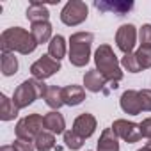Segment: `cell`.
<instances>
[{
  "instance_id": "cell-1",
  "label": "cell",
  "mask_w": 151,
  "mask_h": 151,
  "mask_svg": "<svg viewBox=\"0 0 151 151\" xmlns=\"http://www.w3.org/2000/svg\"><path fill=\"white\" fill-rule=\"evenodd\" d=\"M94 62H96V69L101 73V77L110 82V87H117V82L123 78V71L119 68V60L114 53V50L109 45H100V48L94 53Z\"/></svg>"
},
{
  "instance_id": "cell-2",
  "label": "cell",
  "mask_w": 151,
  "mask_h": 151,
  "mask_svg": "<svg viewBox=\"0 0 151 151\" xmlns=\"http://www.w3.org/2000/svg\"><path fill=\"white\" fill-rule=\"evenodd\" d=\"M0 46H2V52H20L23 55H29L36 50L37 41L25 29L13 27V29H7L2 34V37H0Z\"/></svg>"
},
{
  "instance_id": "cell-3",
  "label": "cell",
  "mask_w": 151,
  "mask_h": 151,
  "mask_svg": "<svg viewBox=\"0 0 151 151\" xmlns=\"http://www.w3.org/2000/svg\"><path fill=\"white\" fill-rule=\"evenodd\" d=\"M93 39L94 36L91 32H77L69 37V60L73 66L82 68L89 62Z\"/></svg>"
},
{
  "instance_id": "cell-4",
  "label": "cell",
  "mask_w": 151,
  "mask_h": 151,
  "mask_svg": "<svg viewBox=\"0 0 151 151\" xmlns=\"http://www.w3.org/2000/svg\"><path fill=\"white\" fill-rule=\"evenodd\" d=\"M46 86L43 80H25L22 86H18V89L14 91V96H13V101L18 109H25L29 107L34 100H37L39 96H45L46 94Z\"/></svg>"
},
{
  "instance_id": "cell-5",
  "label": "cell",
  "mask_w": 151,
  "mask_h": 151,
  "mask_svg": "<svg viewBox=\"0 0 151 151\" xmlns=\"http://www.w3.org/2000/svg\"><path fill=\"white\" fill-rule=\"evenodd\" d=\"M45 128V117L39 116V114H30L23 119L18 121L16 124V137L22 139V140H32L36 139Z\"/></svg>"
},
{
  "instance_id": "cell-6",
  "label": "cell",
  "mask_w": 151,
  "mask_h": 151,
  "mask_svg": "<svg viewBox=\"0 0 151 151\" xmlns=\"http://www.w3.org/2000/svg\"><path fill=\"white\" fill-rule=\"evenodd\" d=\"M60 20L64 25H80L82 22L87 20V6L84 2H78V0H71L68 2L60 13Z\"/></svg>"
},
{
  "instance_id": "cell-7",
  "label": "cell",
  "mask_w": 151,
  "mask_h": 151,
  "mask_svg": "<svg viewBox=\"0 0 151 151\" xmlns=\"http://www.w3.org/2000/svg\"><path fill=\"white\" fill-rule=\"evenodd\" d=\"M59 69H60V60H55L50 55H43L30 66V73L36 80H45L52 77L53 73H57Z\"/></svg>"
},
{
  "instance_id": "cell-8",
  "label": "cell",
  "mask_w": 151,
  "mask_h": 151,
  "mask_svg": "<svg viewBox=\"0 0 151 151\" xmlns=\"http://www.w3.org/2000/svg\"><path fill=\"white\" fill-rule=\"evenodd\" d=\"M112 130L117 137H121L123 140H126L128 144H133V142H139L142 139V133H140V126L132 123V121H126V119H117L114 121L112 124Z\"/></svg>"
},
{
  "instance_id": "cell-9",
  "label": "cell",
  "mask_w": 151,
  "mask_h": 151,
  "mask_svg": "<svg viewBox=\"0 0 151 151\" xmlns=\"http://www.w3.org/2000/svg\"><path fill=\"white\" fill-rule=\"evenodd\" d=\"M116 43H117V48L124 55L132 53V50H133V46L137 43V30H135V27L132 23L121 25L117 34H116Z\"/></svg>"
},
{
  "instance_id": "cell-10",
  "label": "cell",
  "mask_w": 151,
  "mask_h": 151,
  "mask_svg": "<svg viewBox=\"0 0 151 151\" xmlns=\"http://www.w3.org/2000/svg\"><path fill=\"white\" fill-rule=\"evenodd\" d=\"M94 130H96V119L91 114H82V116H78L77 119H75V123H73V132L77 133V135H80L82 139L91 137L94 133Z\"/></svg>"
},
{
  "instance_id": "cell-11",
  "label": "cell",
  "mask_w": 151,
  "mask_h": 151,
  "mask_svg": "<svg viewBox=\"0 0 151 151\" xmlns=\"http://www.w3.org/2000/svg\"><path fill=\"white\" fill-rule=\"evenodd\" d=\"M121 109L130 114V116H137L142 112V105H140V96H139V91H126L123 93L121 96Z\"/></svg>"
},
{
  "instance_id": "cell-12",
  "label": "cell",
  "mask_w": 151,
  "mask_h": 151,
  "mask_svg": "<svg viewBox=\"0 0 151 151\" xmlns=\"http://www.w3.org/2000/svg\"><path fill=\"white\" fill-rule=\"evenodd\" d=\"M105 84H107V80L101 77V73H100L98 69L87 71L86 77H84V86H86V89L91 91V93H100V91L109 93V91L105 89Z\"/></svg>"
},
{
  "instance_id": "cell-13",
  "label": "cell",
  "mask_w": 151,
  "mask_h": 151,
  "mask_svg": "<svg viewBox=\"0 0 151 151\" xmlns=\"http://www.w3.org/2000/svg\"><path fill=\"white\" fill-rule=\"evenodd\" d=\"M62 100H64V105H69V107L80 105L86 100V91L80 86H66L62 87Z\"/></svg>"
},
{
  "instance_id": "cell-14",
  "label": "cell",
  "mask_w": 151,
  "mask_h": 151,
  "mask_svg": "<svg viewBox=\"0 0 151 151\" xmlns=\"http://www.w3.org/2000/svg\"><path fill=\"white\" fill-rule=\"evenodd\" d=\"M94 6L103 11V13H116L119 16H124L132 7H133V2H103V0H96Z\"/></svg>"
},
{
  "instance_id": "cell-15",
  "label": "cell",
  "mask_w": 151,
  "mask_h": 151,
  "mask_svg": "<svg viewBox=\"0 0 151 151\" xmlns=\"http://www.w3.org/2000/svg\"><path fill=\"white\" fill-rule=\"evenodd\" d=\"M45 128H48V132H52L53 135L57 133H64V128H66V121L62 117V114H59L57 110L53 112H48L45 116Z\"/></svg>"
},
{
  "instance_id": "cell-16",
  "label": "cell",
  "mask_w": 151,
  "mask_h": 151,
  "mask_svg": "<svg viewBox=\"0 0 151 151\" xmlns=\"http://www.w3.org/2000/svg\"><path fill=\"white\" fill-rule=\"evenodd\" d=\"M98 151H119V142L117 135L114 133L112 128H105L100 140H98Z\"/></svg>"
},
{
  "instance_id": "cell-17",
  "label": "cell",
  "mask_w": 151,
  "mask_h": 151,
  "mask_svg": "<svg viewBox=\"0 0 151 151\" xmlns=\"http://www.w3.org/2000/svg\"><path fill=\"white\" fill-rule=\"evenodd\" d=\"M48 9L46 6H43L41 2H32L27 9V18L30 23H39V22H48Z\"/></svg>"
},
{
  "instance_id": "cell-18",
  "label": "cell",
  "mask_w": 151,
  "mask_h": 151,
  "mask_svg": "<svg viewBox=\"0 0 151 151\" xmlns=\"http://www.w3.org/2000/svg\"><path fill=\"white\" fill-rule=\"evenodd\" d=\"M30 34L34 36V39L39 43H46L52 41V25L48 22H39V23H32Z\"/></svg>"
},
{
  "instance_id": "cell-19",
  "label": "cell",
  "mask_w": 151,
  "mask_h": 151,
  "mask_svg": "<svg viewBox=\"0 0 151 151\" xmlns=\"http://www.w3.org/2000/svg\"><path fill=\"white\" fill-rule=\"evenodd\" d=\"M43 98H45L46 105H48L50 109H53V110H57V109H60V107L64 105V100H62V87H57V86L48 87V89H46V94H45Z\"/></svg>"
},
{
  "instance_id": "cell-20",
  "label": "cell",
  "mask_w": 151,
  "mask_h": 151,
  "mask_svg": "<svg viewBox=\"0 0 151 151\" xmlns=\"http://www.w3.org/2000/svg\"><path fill=\"white\" fill-rule=\"evenodd\" d=\"M48 55L53 57L55 60H60L64 55H66V41L62 36H53L52 41L48 43Z\"/></svg>"
},
{
  "instance_id": "cell-21",
  "label": "cell",
  "mask_w": 151,
  "mask_h": 151,
  "mask_svg": "<svg viewBox=\"0 0 151 151\" xmlns=\"http://www.w3.org/2000/svg\"><path fill=\"white\" fill-rule=\"evenodd\" d=\"M18 107L14 105L13 100H9L6 94H2V101H0V117H2V121H11L16 117L18 114Z\"/></svg>"
},
{
  "instance_id": "cell-22",
  "label": "cell",
  "mask_w": 151,
  "mask_h": 151,
  "mask_svg": "<svg viewBox=\"0 0 151 151\" xmlns=\"http://www.w3.org/2000/svg\"><path fill=\"white\" fill-rule=\"evenodd\" d=\"M34 144H36L37 151H50L55 147V135L52 132H41L34 139Z\"/></svg>"
},
{
  "instance_id": "cell-23",
  "label": "cell",
  "mask_w": 151,
  "mask_h": 151,
  "mask_svg": "<svg viewBox=\"0 0 151 151\" xmlns=\"http://www.w3.org/2000/svg\"><path fill=\"white\" fill-rule=\"evenodd\" d=\"M16 71H18V60H16L14 53L2 52V73H4V77H11Z\"/></svg>"
},
{
  "instance_id": "cell-24",
  "label": "cell",
  "mask_w": 151,
  "mask_h": 151,
  "mask_svg": "<svg viewBox=\"0 0 151 151\" xmlns=\"http://www.w3.org/2000/svg\"><path fill=\"white\" fill-rule=\"evenodd\" d=\"M135 57H137V62H139L140 69L151 68V46H140L135 52Z\"/></svg>"
},
{
  "instance_id": "cell-25",
  "label": "cell",
  "mask_w": 151,
  "mask_h": 151,
  "mask_svg": "<svg viewBox=\"0 0 151 151\" xmlns=\"http://www.w3.org/2000/svg\"><path fill=\"white\" fill-rule=\"evenodd\" d=\"M64 142H66V146L69 147V149H80L82 147V144H84V139L80 137V135H77L73 130H68V132H64Z\"/></svg>"
},
{
  "instance_id": "cell-26",
  "label": "cell",
  "mask_w": 151,
  "mask_h": 151,
  "mask_svg": "<svg viewBox=\"0 0 151 151\" xmlns=\"http://www.w3.org/2000/svg\"><path fill=\"white\" fill-rule=\"evenodd\" d=\"M121 64H123V68H126L130 73H139V71H140V66H139V62H137L135 53H128V55H124L123 60H121Z\"/></svg>"
},
{
  "instance_id": "cell-27",
  "label": "cell",
  "mask_w": 151,
  "mask_h": 151,
  "mask_svg": "<svg viewBox=\"0 0 151 151\" xmlns=\"http://www.w3.org/2000/svg\"><path fill=\"white\" fill-rule=\"evenodd\" d=\"M139 37H140V46H151V25H142Z\"/></svg>"
},
{
  "instance_id": "cell-28",
  "label": "cell",
  "mask_w": 151,
  "mask_h": 151,
  "mask_svg": "<svg viewBox=\"0 0 151 151\" xmlns=\"http://www.w3.org/2000/svg\"><path fill=\"white\" fill-rule=\"evenodd\" d=\"M139 96H140L142 110L151 112V91H149V89H142V91H139Z\"/></svg>"
},
{
  "instance_id": "cell-29",
  "label": "cell",
  "mask_w": 151,
  "mask_h": 151,
  "mask_svg": "<svg viewBox=\"0 0 151 151\" xmlns=\"http://www.w3.org/2000/svg\"><path fill=\"white\" fill-rule=\"evenodd\" d=\"M13 146L16 147V151H34L36 149V144L32 140H22V139H16Z\"/></svg>"
},
{
  "instance_id": "cell-30",
  "label": "cell",
  "mask_w": 151,
  "mask_h": 151,
  "mask_svg": "<svg viewBox=\"0 0 151 151\" xmlns=\"http://www.w3.org/2000/svg\"><path fill=\"white\" fill-rule=\"evenodd\" d=\"M139 126H140V133H142V137H146V139L151 140V117L144 119Z\"/></svg>"
},
{
  "instance_id": "cell-31",
  "label": "cell",
  "mask_w": 151,
  "mask_h": 151,
  "mask_svg": "<svg viewBox=\"0 0 151 151\" xmlns=\"http://www.w3.org/2000/svg\"><path fill=\"white\" fill-rule=\"evenodd\" d=\"M2 151H16V147L11 144V146H4V147H2Z\"/></svg>"
},
{
  "instance_id": "cell-32",
  "label": "cell",
  "mask_w": 151,
  "mask_h": 151,
  "mask_svg": "<svg viewBox=\"0 0 151 151\" xmlns=\"http://www.w3.org/2000/svg\"><path fill=\"white\" fill-rule=\"evenodd\" d=\"M139 151H151V147H149V146H144V147H142V149H139Z\"/></svg>"
},
{
  "instance_id": "cell-33",
  "label": "cell",
  "mask_w": 151,
  "mask_h": 151,
  "mask_svg": "<svg viewBox=\"0 0 151 151\" xmlns=\"http://www.w3.org/2000/svg\"><path fill=\"white\" fill-rule=\"evenodd\" d=\"M146 146H149V147H151V140H149V142H147V144H146Z\"/></svg>"
}]
</instances>
